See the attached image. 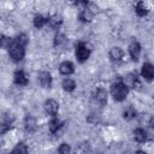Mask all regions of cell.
Returning <instances> with one entry per match:
<instances>
[{"instance_id": "1", "label": "cell", "mask_w": 154, "mask_h": 154, "mask_svg": "<svg viewBox=\"0 0 154 154\" xmlns=\"http://www.w3.org/2000/svg\"><path fill=\"white\" fill-rule=\"evenodd\" d=\"M111 91H112V96L114 97V100H117V101H123V100L126 97L129 89H128V85H126L125 83L118 81V82H116V83L112 85Z\"/></svg>"}, {"instance_id": "2", "label": "cell", "mask_w": 154, "mask_h": 154, "mask_svg": "<svg viewBox=\"0 0 154 154\" xmlns=\"http://www.w3.org/2000/svg\"><path fill=\"white\" fill-rule=\"evenodd\" d=\"M10 55L14 61H19L24 57V45L18 40L13 41L10 47Z\"/></svg>"}, {"instance_id": "3", "label": "cell", "mask_w": 154, "mask_h": 154, "mask_svg": "<svg viewBox=\"0 0 154 154\" xmlns=\"http://www.w3.org/2000/svg\"><path fill=\"white\" fill-rule=\"evenodd\" d=\"M76 55H77V59L79 61H85L89 58V55H90V49L87 47V45L78 43L77 51H76Z\"/></svg>"}, {"instance_id": "4", "label": "cell", "mask_w": 154, "mask_h": 154, "mask_svg": "<svg viewBox=\"0 0 154 154\" xmlns=\"http://www.w3.org/2000/svg\"><path fill=\"white\" fill-rule=\"evenodd\" d=\"M58 109H59V103L55 101V100H47L45 102V111L51 114V116H55L58 113Z\"/></svg>"}, {"instance_id": "5", "label": "cell", "mask_w": 154, "mask_h": 154, "mask_svg": "<svg viewBox=\"0 0 154 154\" xmlns=\"http://www.w3.org/2000/svg\"><path fill=\"white\" fill-rule=\"evenodd\" d=\"M129 52H130V55L132 58V60H138L140 58V53H141V47L137 42H132L129 47Z\"/></svg>"}, {"instance_id": "6", "label": "cell", "mask_w": 154, "mask_h": 154, "mask_svg": "<svg viewBox=\"0 0 154 154\" xmlns=\"http://www.w3.org/2000/svg\"><path fill=\"white\" fill-rule=\"evenodd\" d=\"M142 76L146 79H152L153 78V76H154V69H153L152 64H149V63L143 64V66H142Z\"/></svg>"}, {"instance_id": "7", "label": "cell", "mask_w": 154, "mask_h": 154, "mask_svg": "<svg viewBox=\"0 0 154 154\" xmlns=\"http://www.w3.org/2000/svg\"><path fill=\"white\" fill-rule=\"evenodd\" d=\"M40 83L43 88H49L52 85V76L49 72H41L40 73Z\"/></svg>"}, {"instance_id": "8", "label": "cell", "mask_w": 154, "mask_h": 154, "mask_svg": "<svg viewBox=\"0 0 154 154\" xmlns=\"http://www.w3.org/2000/svg\"><path fill=\"white\" fill-rule=\"evenodd\" d=\"M59 70H60V72H61L63 75L69 76V75H71V73L73 72V65H72V63H70V61H64V63H61Z\"/></svg>"}, {"instance_id": "9", "label": "cell", "mask_w": 154, "mask_h": 154, "mask_svg": "<svg viewBox=\"0 0 154 154\" xmlns=\"http://www.w3.org/2000/svg\"><path fill=\"white\" fill-rule=\"evenodd\" d=\"M95 99H96V101L99 103L105 105L107 102V93H106V90L102 89V88H99L96 90V93H95Z\"/></svg>"}, {"instance_id": "10", "label": "cell", "mask_w": 154, "mask_h": 154, "mask_svg": "<svg viewBox=\"0 0 154 154\" xmlns=\"http://www.w3.org/2000/svg\"><path fill=\"white\" fill-rule=\"evenodd\" d=\"M14 82L19 85H25L28 83V77L24 73V71H17L14 73Z\"/></svg>"}, {"instance_id": "11", "label": "cell", "mask_w": 154, "mask_h": 154, "mask_svg": "<svg viewBox=\"0 0 154 154\" xmlns=\"http://www.w3.org/2000/svg\"><path fill=\"white\" fill-rule=\"evenodd\" d=\"M109 57L112 58V60H120L123 57H124V52L122 51V48L119 47H113L111 51H109Z\"/></svg>"}, {"instance_id": "12", "label": "cell", "mask_w": 154, "mask_h": 154, "mask_svg": "<svg viewBox=\"0 0 154 154\" xmlns=\"http://www.w3.org/2000/svg\"><path fill=\"white\" fill-rule=\"evenodd\" d=\"M79 19L82 22H90L93 19V12L88 8H83L79 13Z\"/></svg>"}, {"instance_id": "13", "label": "cell", "mask_w": 154, "mask_h": 154, "mask_svg": "<svg viewBox=\"0 0 154 154\" xmlns=\"http://www.w3.org/2000/svg\"><path fill=\"white\" fill-rule=\"evenodd\" d=\"M47 22H48V24H49L51 28H58V26L60 25V23H61V18H60L59 16L54 14V16L49 17V18L47 19Z\"/></svg>"}, {"instance_id": "14", "label": "cell", "mask_w": 154, "mask_h": 154, "mask_svg": "<svg viewBox=\"0 0 154 154\" xmlns=\"http://www.w3.org/2000/svg\"><path fill=\"white\" fill-rule=\"evenodd\" d=\"M75 87H76V84H75V82H73L71 78H65V79L63 81V88H64V90H66V91H72V90L75 89Z\"/></svg>"}, {"instance_id": "15", "label": "cell", "mask_w": 154, "mask_h": 154, "mask_svg": "<svg viewBox=\"0 0 154 154\" xmlns=\"http://www.w3.org/2000/svg\"><path fill=\"white\" fill-rule=\"evenodd\" d=\"M134 135H135V140L137 141V142H144L146 141V131L143 130V129H136L135 130V132H134Z\"/></svg>"}, {"instance_id": "16", "label": "cell", "mask_w": 154, "mask_h": 154, "mask_svg": "<svg viewBox=\"0 0 154 154\" xmlns=\"http://www.w3.org/2000/svg\"><path fill=\"white\" fill-rule=\"evenodd\" d=\"M11 154H28V149H26V146L24 143H18L14 149L12 150Z\"/></svg>"}, {"instance_id": "17", "label": "cell", "mask_w": 154, "mask_h": 154, "mask_svg": "<svg viewBox=\"0 0 154 154\" xmlns=\"http://www.w3.org/2000/svg\"><path fill=\"white\" fill-rule=\"evenodd\" d=\"M136 13L138 16H141V17L142 16H146L148 13V10H147V6H146L144 2H138L136 5Z\"/></svg>"}, {"instance_id": "18", "label": "cell", "mask_w": 154, "mask_h": 154, "mask_svg": "<svg viewBox=\"0 0 154 154\" xmlns=\"http://www.w3.org/2000/svg\"><path fill=\"white\" fill-rule=\"evenodd\" d=\"M46 23H47V18L43 17V16H41V14H38V16H36V17L34 18V25H35L36 28H41V26H43Z\"/></svg>"}, {"instance_id": "19", "label": "cell", "mask_w": 154, "mask_h": 154, "mask_svg": "<svg viewBox=\"0 0 154 154\" xmlns=\"http://www.w3.org/2000/svg\"><path fill=\"white\" fill-rule=\"evenodd\" d=\"M124 118L126 119V120H130V119H132L135 116H136V111L131 107V106H129V107H126L125 109H124Z\"/></svg>"}, {"instance_id": "20", "label": "cell", "mask_w": 154, "mask_h": 154, "mask_svg": "<svg viewBox=\"0 0 154 154\" xmlns=\"http://www.w3.org/2000/svg\"><path fill=\"white\" fill-rule=\"evenodd\" d=\"M35 125H36V122H35V118H32L31 116H28L26 117V120H25V128L28 131H32L35 129Z\"/></svg>"}, {"instance_id": "21", "label": "cell", "mask_w": 154, "mask_h": 154, "mask_svg": "<svg viewBox=\"0 0 154 154\" xmlns=\"http://www.w3.org/2000/svg\"><path fill=\"white\" fill-rule=\"evenodd\" d=\"M12 40L10 37H6V36H2L0 37V47L1 48H10L11 45H12Z\"/></svg>"}, {"instance_id": "22", "label": "cell", "mask_w": 154, "mask_h": 154, "mask_svg": "<svg viewBox=\"0 0 154 154\" xmlns=\"http://www.w3.org/2000/svg\"><path fill=\"white\" fill-rule=\"evenodd\" d=\"M59 128H60V122H59L58 119H53V120H51V123H49V130H51V132H55V131H58Z\"/></svg>"}, {"instance_id": "23", "label": "cell", "mask_w": 154, "mask_h": 154, "mask_svg": "<svg viewBox=\"0 0 154 154\" xmlns=\"http://www.w3.org/2000/svg\"><path fill=\"white\" fill-rule=\"evenodd\" d=\"M59 153L60 154H69L70 153V146L67 143H63L59 147Z\"/></svg>"}, {"instance_id": "24", "label": "cell", "mask_w": 154, "mask_h": 154, "mask_svg": "<svg viewBox=\"0 0 154 154\" xmlns=\"http://www.w3.org/2000/svg\"><path fill=\"white\" fill-rule=\"evenodd\" d=\"M10 126H11V125H10V123H8V122L1 123V124H0V135H1V134H5V132L10 129Z\"/></svg>"}, {"instance_id": "25", "label": "cell", "mask_w": 154, "mask_h": 154, "mask_svg": "<svg viewBox=\"0 0 154 154\" xmlns=\"http://www.w3.org/2000/svg\"><path fill=\"white\" fill-rule=\"evenodd\" d=\"M65 42V37L63 35H57L55 37V45H60V43H64Z\"/></svg>"}, {"instance_id": "26", "label": "cell", "mask_w": 154, "mask_h": 154, "mask_svg": "<svg viewBox=\"0 0 154 154\" xmlns=\"http://www.w3.org/2000/svg\"><path fill=\"white\" fill-rule=\"evenodd\" d=\"M137 154H146L144 152H142V150H140V152H137Z\"/></svg>"}]
</instances>
